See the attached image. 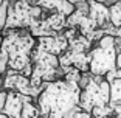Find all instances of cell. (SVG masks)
I'll list each match as a JSON object with an SVG mask.
<instances>
[{
	"instance_id": "6da1fadb",
	"label": "cell",
	"mask_w": 121,
	"mask_h": 118,
	"mask_svg": "<svg viewBox=\"0 0 121 118\" xmlns=\"http://www.w3.org/2000/svg\"><path fill=\"white\" fill-rule=\"evenodd\" d=\"M5 100H6V90L0 89V118H6V115L2 112V109H3V104H5Z\"/></svg>"
},
{
	"instance_id": "7a4b0ae2",
	"label": "cell",
	"mask_w": 121,
	"mask_h": 118,
	"mask_svg": "<svg viewBox=\"0 0 121 118\" xmlns=\"http://www.w3.org/2000/svg\"><path fill=\"white\" fill-rule=\"evenodd\" d=\"M31 2H33V3H34V0H31Z\"/></svg>"
}]
</instances>
